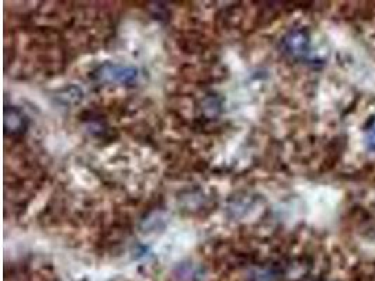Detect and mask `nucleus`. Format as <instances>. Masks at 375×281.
Masks as SVG:
<instances>
[{"label":"nucleus","instance_id":"39448f33","mask_svg":"<svg viewBox=\"0 0 375 281\" xmlns=\"http://www.w3.org/2000/svg\"><path fill=\"white\" fill-rule=\"evenodd\" d=\"M277 275L271 270H263L253 275V281H275Z\"/></svg>","mask_w":375,"mask_h":281},{"label":"nucleus","instance_id":"7ed1b4c3","mask_svg":"<svg viewBox=\"0 0 375 281\" xmlns=\"http://www.w3.org/2000/svg\"><path fill=\"white\" fill-rule=\"evenodd\" d=\"M27 129V117L15 106L5 107V131L9 136H17Z\"/></svg>","mask_w":375,"mask_h":281},{"label":"nucleus","instance_id":"f257e3e1","mask_svg":"<svg viewBox=\"0 0 375 281\" xmlns=\"http://www.w3.org/2000/svg\"><path fill=\"white\" fill-rule=\"evenodd\" d=\"M95 76L99 80L109 82V83H124V84H129V83H134L136 80L138 71L135 68H129V66L106 64V65L100 66L95 72Z\"/></svg>","mask_w":375,"mask_h":281},{"label":"nucleus","instance_id":"f03ea898","mask_svg":"<svg viewBox=\"0 0 375 281\" xmlns=\"http://www.w3.org/2000/svg\"><path fill=\"white\" fill-rule=\"evenodd\" d=\"M284 51L297 60L307 58L309 54V37L304 30H293L283 38Z\"/></svg>","mask_w":375,"mask_h":281},{"label":"nucleus","instance_id":"20e7f679","mask_svg":"<svg viewBox=\"0 0 375 281\" xmlns=\"http://www.w3.org/2000/svg\"><path fill=\"white\" fill-rule=\"evenodd\" d=\"M365 143L367 145L375 151V116L368 121L365 127Z\"/></svg>","mask_w":375,"mask_h":281}]
</instances>
